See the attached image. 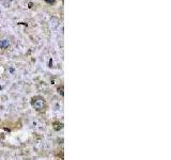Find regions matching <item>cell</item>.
Segmentation results:
<instances>
[{"label": "cell", "instance_id": "cell-5", "mask_svg": "<svg viewBox=\"0 0 171 160\" xmlns=\"http://www.w3.org/2000/svg\"><path fill=\"white\" fill-rule=\"evenodd\" d=\"M57 91H58V93L63 97L64 96V86L63 85H60V86H58V89H57Z\"/></svg>", "mask_w": 171, "mask_h": 160}, {"label": "cell", "instance_id": "cell-4", "mask_svg": "<svg viewBox=\"0 0 171 160\" xmlns=\"http://www.w3.org/2000/svg\"><path fill=\"white\" fill-rule=\"evenodd\" d=\"M52 128L55 129L56 131H60L61 129H63V123H60V122H53V123H52Z\"/></svg>", "mask_w": 171, "mask_h": 160}, {"label": "cell", "instance_id": "cell-1", "mask_svg": "<svg viewBox=\"0 0 171 160\" xmlns=\"http://www.w3.org/2000/svg\"><path fill=\"white\" fill-rule=\"evenodd\" d=\"M31 107L37 111V112H44L47 108V103L46 99L44 98L43 96L41 95H35L33 96L31 100H30Z\"/></svg>", "mask_w": 171, "mask_h": 160}, {"label": "cell", "instance_id": "cell-6", "mask_svg": "<svg viewBox=\"0 0 171 160\" xmlns=\"http://www.w3.org/2000/svg\"><path fill=\"white\" fill-rule=\"evenodd\" d=\"M47 2H49V3H51V2H53V0H46Z\"/></svg>", "mask_w": 171, "mask_h": 160}, {"label": "cell", "instance_id": "cell-3", "mask_svg": "<svg viewBox=\"0 0 171 160\" xmlns=\"http://www.w3.org/2000/svg\"><path fill=\"white\" fill-rule=\"evenodd\" d=\"M9 46H10V41H9L8 39H4V40L0 41V49L5 50V49L9 48Z\"/></svg>", "mask_w": 171, "mask_h": 160}, {"label": "cell", "instance_id": "cell-2", "mask_svg": "<svg viewBox=\"0 0 171 160\" xmlns=\"http://www.w3.org/2000/svg\"><path fill=\"white\" fill-rule=\"evenodd\" d=\"M48 24H49V27H50L51 29H56L57 27L59 26V24H60V19L58 18L57 16H51L50 18H49Z\"/></svg>", "mask_w": 171, "mask_h": 160}]
</instances>
